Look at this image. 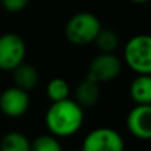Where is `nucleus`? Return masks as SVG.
Wrapping results in <instances>:
<instances>
[{
	"label": "nucleus",
	"instance_id": "obj_6",
	"mask_svg": "<svg viewBox=\"0 0 151 151\" xmlns=\"http://www.w3.org/2000/svg\"><path fill=\"white\" fill-rule=\"evenodd\" d=\"M27 45L16 33H4L0 36V70L12 72L24 63Z\"/></svg>",
	"mask_w": 151,
	"mask_h": 151
},
{
	"label": "nucleus",
	"instance_id": "obj_2",
	"mask_svg": "<svg viewBox=\"0 0 151 151\" xmlns=\"http://www.w3.org/2000/svg\"><path fill=\"white\" fill-rule=\"evenodd\" d=\"M102 28L101 20L96 15L90 12H78L66 21L64 35L70 44L83 47L94 42Z\"/></svg>",
	"mask_w": 151,
	"mask_h": 151
},
{
	"label": "nucleus",
	"instance_id": "obj_13",
	"mask_svg": "<svg viewBox=\"0 0 151 151\" xmlns=\"http://www.w3.org/2000/svg\"><path fill=\"white\" fill-rule=\"evenodd\" d=\"M99 53H114L119 47V37L113 29L102 28L94 40Z\"/></svg>",
	"mask_w": 151,
	"mask_h": 151
},
{
	"label": "nucleus",
	"instance_id": "obj_1",
	"mask_svg": "<svg viewBox=\"0 0 151 151\" xmlns=\"http://www.w3.org/2000/svg\"><path fill=\"white\" fill-rule=\"evenodd\" d=\"M85 121L83 109L74 99L52 102L45 113V125L56 138H68L80 131Z\"/></svg>",
	"mask_w": 151,
	"mask_h": 151
},
{
	"label": "nucleus",
	"instance_id": "obj_17",
	"mask_svg": "<svg viewBox=\"0 0 151 151\" xmlns=\"http://www.w3.org/2000/svg\"><path fill=\"white\" fill-rule=\"evenodd\" d=\"M129 1L134 3V4H145V3H149L151 0H129Z\"/></svg>",
	"mask_w": 151,
	"mask_h": 151
},
{
	"label": "nucleus",
	"instance_id": "obj_12",
	"mask_svg": "<svg viewBox=\"0 0 151 151\" xmlns=\"http://www.w3.org/2000/svg\"><path fill=\"white\" fill-rule=\"evenodd\" d=\"M0 151H31V141L23 133L11 131L0 141Z\"/></svg>",
	"mask_w": 151,
	"mask_h": 151
},
{
	"label": "nucleus",
	"instance_id": "obj_8",
	"mask_svg": "<svg viewBox=\"0 0 151 151\" xmlns=\"http://www.w3.org/2000/svg\"><path fill=\"white\" fill-rule=\"evenodd\" d=\"M127 131L137 139H151V105H135L126 117Z\"/></svg>",
	"mask_w": 151,
	"mask_h": 151
},
{
	"label": "nucleus",
	"instance_id": "obj_5",
	"mask_svg": "<svg viewBox=\"0 0 151 151\" xmlns=\"http://www.w3.org/2000/svg\"><path fill=\"white\" fill-rule=\"evenodd\" d=\"M122 72V61L114 53H98L90 61L86 78L97 83L114 81Z\"/></svg>",
	"mask_w": 151,
	"mask_h": 151
},
{
	"label": "nucleus",
	"instance_id": "obj_16",
	"mask_svg": "<svg viewBox=\"0 0 151 151\" xmlns=\"http://www.w3.org/2000/svg\"><path fill=\"white\" fill-rule=\"evenodd\" d=\"M0 3L7 12L17 13L25 9L29 0H0Z\"/></svg>",
	"mask_w": 151,
	"mask_h": 151
},
{
	"label": "nucleus",
	"instance_id": "obj_14",
	"mask_svg": "<svg viewBox=\"0 0 151 151\" xmlns=\"http://www.w3.org/2000/svg\"><path fill=\"white\" fill-rule=\"evenodd\" d=\"M47 96L50 102H60L68 99L70 96V86L68 81L61 77H55L47 85Z\"/></svg>",
	"mask_w": 151,
	"mask_h": 151
},
{
	"label": "nucleus",
	"instance_id": "obj_9",
	"mask_svg": "<svg viewBox=\"0 0 151 151\" xmlns=\"http://www.w3.org/2000/svg\"><path fill=\"white\" fill-rule=\"evenodd\" d=\"M101 97V89L99 83L89 80L85 77L74 89V101L80 105L82 109L85 107H93L97 105Z\"/></svg>",
	"mask_w": 151,
	"mask_h": 151
},
{
	"label": "nucleus",
	"instance_id": "obj_10",
	"mask_svg": "<svg viewBox=\"0 0 151 151\" xmlns=\"http://www.w3.org/2000/svg\"><path fill=\"white\" fill-rule=\"evenodd\" d=\"M129 94L135 105H151V74H137L130 82Z\"/></svg>",
	"mask_w": 151,
	"mask_h": 151
},
{
	"label": "nucleus",
	"instance_id": "obj_3",
	"mask_svg": "<svg viewBox=\"0 0 151 151\" xmlns=\"http://www.w3.org/2000/svg\"><path fill=\"white\" fill-rule=\"evenodd\" d=\"M126 65L137 74H151V35H137L123 48Z\"/></svg>",
	"mask_w": 151,
	"mask_h": 151
},
{
	"label": "nucleus",
	"instance_id": "obj_15",
	"mask_svg": "<svg viewBox=\"0 0 151 151\" xmlns=\"http://www.w3.org/2000/svg\"><path fill=\"white\" fill-rule=\"evenodd\" d=\"M31 151H64L58 138L52 134L40 135L31 142Z\"/></svg>",
	"mask_w": 151,
	"mask_h": 151
},
{
	"label": "nucleus",
	"instance_id": "obj_18",
	"mask_svg": "<svg viewBox=\"0 0 151 151\" xmlns=\"http://www.w3.org/2000/svg\"><path fill=\"white\" fill-rule=\"evenodd\" d=\"M150 142H151V139H150Z\"/></svg>",
	"mask_w": 151,
	"mask_h": 151
},
{
	"label": "nucleus",
	"instance_id": "obj_7",
	"mask_svg": "<svg viewBox=\"0 0 151 151\" xmlns=\"http://www.w3.org/2000/svg\"><path fill=\"white\" fill-rule=\"evenodd\" d=\"M31 99L28 91L12 86L0 94V110L4 115L11 118H17L24 115L29 109Z\"/></svg>",
	"mask_w": 151,
	"mask_h": 151
},
{
	"label": "nucleus",
	"instance_id": "obj_11",
	"mask_svg": "<svg viewBox=\"0 0 151 151\" xmlns=\"http://www.w3.org/2000/svg\"><path fill=\"white\" fill-rule=\"evenodd\" d=\"M13 82L15 86L23 89L25 91H29L35 89L39 83V72L31 64L23 63L12 70Z\"/></svg>",
	"mask_w": 151,
	"mask_h": 151
},
{
	"label": "nucleus",
	"instance_id": "obj_4",
	"mask_svg": "<svg viewBox=\"0 0 151 151\" xmlns=\"http://www.w3.org/2000/svg\"><path fill=\"white\" fill-rule=\"evenodd\" d=\"M81 151H125V139L111 127H97L86 134Z\"/></svg>",
	"mask_w": 151,
	"mask_h": 151
}]
</instances>
